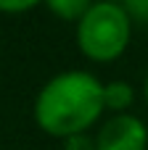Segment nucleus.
Wrapping results in <instances>:
<instances>
[{"instance_id":"2","label":"nucleus","mask_w":148,"mask_h":150,"mask_svg":"<svg viewBox=\"0 0 148 150\" xmlns=\"http://www.w3.org/2000/svg\"><path fill=\"white\" fill-rule=\"evenodd\" d=\"M130 34L132 18L124 11V5L95 3L77 24V47L87 61L111 63L127 50Z\"/></svg>"},{"instance_id":"8","label":"nucleus","mask_w":148,"mask_h":150,"mask_svg":"<svg viewBox=\"0 0 148 150\" xmlns=\"http://www.w3.org/2000/svg\"><path fill=\"white\" fill-rule=\"evenodd\" d=\"M66 150H95V145H93V140H87V137L82 134V137H74V140H69Z\"/></svg>"},{"instance_id":"9","label":"nucleus","mask_w":148,"mask_h":150,"mask_svg":"<svg viewBox=\"0 0 148 150\" xmlns=\"http://www.w3.org/2000/svg\"><path fill=\"white\" fill-rule=\"evenodd\" d=\"M98 3H114V5H124L127 0H98Z\"/></svg>"},{"instance_id":"1","label":"nucleus","mask_w":148,"mask_h":150,"mask_svg":"<svg viewBox=\"0 0 148 150\" xmlns=\"http://www.w3.org/2000/svg\"><path fill=\"white\" fill-rule=\"evenodd\" d=\"M103 84L90 71H61L34 98L37 127L61 140L82 137L103 116Z\"/></svg>"},{"instance_id":"5","label":"nucleus","mask_w":148,"mask_h":150,"mask_svg":"<svg viewBox=\"0 0 148 150\" xmlns=\"http://www.w3.org/2000/svg\"><path fill=\"white\" fill-rule=\"evenodd\" d=\"M95 3H98V0H45L48 11H50L56 18H61V21H74V24H79V21L85 18V13H87Z\"/></svg>"},{"instance_id":"4","label":"nucleus","mask_w":148,"mask_h":150,"mask_svg":"<svg viewBox=\"0 0 148 150\" xmlns=\"http://www.w3.org/2000/svg\"><path fill=\"white\" fill-rule=\"evenodd\" d=\"M135 100V92L127 82H109L103 84V103H106V111H114L117 113H127V108L132 105Z\"/></svg>"},{"instance_id":"3","label":"nucleus","mask_w":148,"mask_h":150,"mask_svg":"<svg viewBox=\"0 0 148 150\" xmlns=\"http://www.w3.org/2000/svg\"><path fill=\"white\" fill-rule=\"evenodd\" d=\"M95 150H146L148 129L132 113H117L98 127L93 140Z\"/></svg>"},{"instance_id":"10","label":"nucleus","mask_w":148,"mask_h":150,"mask_svg":"<svg viewBox=\"0 0 148 150\" xmlns=\"http://www.w3.org/2000/svg\"><path fill=\"white\" fill-rule=\"evenodd\" d=\"M146 100H148V76H146Z\"/></svg>"},{"instance_id":"7","label":"nucleus","mask_w":148,"mask_h":150,"mask_svg":"<svg viewBox=\"0 0 148 150\" xmlns=\"http://www.w3.org/2000/svg\"><path fill=\"white\" fill-rule=\"evenodd\" d=\"M40 3H45V0H0V11L3 13H21V11H29Z\"/></svg>"},{"instance_id":"6","label":"nucleus","mask_w":148,"mask_h":150,"mask_svg":"<svg viewBox=\"0 0 148 150\" xmlns=\"http://www.w3.org/2000/svg\"><path fill=\"white\" fill-rule=\"evenodd\" d=\"M124 11L130 13L132 21L148 26V0H127V3H124Z\"/></svg>"}]
</instances>
